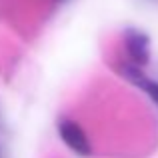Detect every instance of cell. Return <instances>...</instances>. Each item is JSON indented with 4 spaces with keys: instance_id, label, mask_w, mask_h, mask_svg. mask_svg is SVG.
Here are the masks:
<instances>
[{
    "instance_id": "cell-1",
    "label": "cell",
    "mask_w": 158,
    "mask_h": 158,
    "mask_svg": "<svg viewBox=\"0 0 158 158\" xmlns=\"http://www.w3.org/2000/svg\"><path fill=\"white\" fill-rule=\"evenodd\" d=\"M56 130H58V136L62 138V142L72 152H76L78 156L92 154V144H90L86 132L82 130V126L78 122H74L70 118H60L56 124Z\"/></svg>"
},
{
    "instance_id": "cell-2",
    "label": "cell",
    "mask_w": 158,
    "mask_h": 158,
    "mask_svg": "<svg viewBox=\"0 0 158 158\" xmlns=\"http://www.w3.org/2000/svg\"><path fill=\"white\" fill-rule=\"evenodd\" d=\"M124 46L134 66H146L150 62V38L146 32L138 30V28H126Z\"/></svg>"
},
{
    "instance_id": "cell-3",
    "label": "cell",
    "mask_w": 158,
    "mask_h": 158,
    "mask_svg": "<svg viewBox=\"0 0 158 158\" xmlns=\"http://www.w3.org/2000/svg\"><path fill=\"white\" fill-rule=\"evenodd\" d=\"M120 72H122V76L126 78L130 84L138 86L142 92H146L148 98H150V100L158 106V82L156 80H150V78H148L146 74L140 70V66L126 64V66H122V68H120Z\"/></svg>"
}]
</instances>
